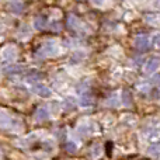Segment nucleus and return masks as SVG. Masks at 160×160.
<instances>
[{"mask_svg": "<svg viewBox=\"0 0 160 160\" xmlns=\"http://www.w3.org/2000/svg\"><path fill=\"white\" fill-rule=\"evenodd\" d=\"M91 2H93V3H94V4H96V6H101V4H102V3H104V2H105V0H91Z\"/></svg>", "mask_w": 160, "mask_h": 160, "instance_id": "nucleus-13", "label": "nucleus"}, {"mask_svg": "<svg viewBox=\"0 0 160 160\" xmlns=\"http://www.w3.org/2000/svg\"><path fill=\"white\" fill-rule=\"evenodd\" d=\"M42 49H44V52L47 55H56L58 53V45H56L55 41H47Z\"/></svg>", "mask_w": 160, "mask_h": 160, "instance_id": "nucleus-4", "label": "nucleus"}, {"mask_svg": "<svg viewBox=\"0 0 160 160\" xmlns=\"http://www.w3.org/2000/svg\"><path fill=\"white\" fill-rule=\"evenodd\" d=\"M68 25H69L70 28H79L80 22H79V20L76 18V17L70 16V17H69V20H68Z\"/></svg>", "mask_w": 160, "mask_h": 160, "instance_id": "nucleus-10", "label": "nucleus"}, {"mask_svg": "<svg viewBox=\"0 0 160 160\" xmlns=\"http://www.w3.org/2000/svg\"><path fill=\"white\" fill-rule=\"evenodd\" d=\"M91 102H93V100H91V97L87 96V94L82 96V97H80V100H79V104L83 105V107H86V105H90Z\"/></svg>", "mask_w": 160, "mask_h": 160, "instance_id": "nucleus-9", "label": "nucleus"}, {"mask_svg": "<svg viewBox=\"0 0 160 160\" xmlns=\"http://www.w3.org/2000/svg\"><path fill=\"white\" fill-rule=\"evenodd\" d=\"M155 42H156V45L160 48V35H156L155 37Z\"/></svg>", "mask_w": 160, "mask_h": 160, "instance_id": "nucleus-14", "label": "nucleus"}, {"mask_svg": "<svg viewBox=\"0 0 160 160\" xmlns=\"http://www.w3.org/2000/svg\"><path fill=\"white\" fill-rule=\"evenodd\" d=\"M156 6H160V0H159V2H156Z\"/></svg>", "mask_w": 160, "mask_h": 160, "instance_id": "nucleus-15", "label": "nucleus"}, {"mask_svg": "<svg viewBox=\"0 0 160 160\" xmlns=\"http://www.w3.org/2000/svg\"><path fill=\"white\" fill-rule=\"evenodd\" d=\"M20 68L18 66H16V65H10L8 68H4V72H11V73H14V72H20Z\"/></svg>", "mask_w": 160, "mask_h": 160, "instance_id": "nucleus-11", "label": "nucleus"}, {"mask_svg": "<svg viewBox=\"0 0 160 160\" xmlns=\"http://www.w3.org/2000/svg\"><path fill=\"white\" fill-rule=\"evenodd\" d=\"M32 91L35 94H38V96H41V97H49L51 96V90L45 84H41V83H34Z\"/></svg>", "mask_w": 160, "mask_h": 160, "instance_id": "nucleus-3", "label": "nucleus"}, {"mask_svg": "<svg viewBox=\"0 0 160 160\" xmlns=\"http://www.w3.org/2000/svg\"><path fill=\"white\" fill-rule=\"evenodd\" d=\"M45 25H47V20L44 17H37L34 20V28L35 30H42V28H45Z\"/></svg>", "mask_w": 160, "mask_h": 160, "instance_id": "nucleus-6", "label": "nucleus"}, {"mask_svg": "<svg viewBox=\"0 0 160 160\" xmlns=\"http://www.w3.org/2000/svg\"><path fill=\"white\" fill-rule=\"evenodd\" d=\"M152 82H153V84H156V86H158V87H160V75L155 76V78L152 79Z\"/></svg>", "mask_w": 160, "mask_h": 160, "instance_id": "nucleus-12", "label": "nucleus"}, {"mask_svg": "<svg viewBox=\"0 0 160 160\" xmlns=\"http://www.w3.org/2000/svg\"><path fill=\"white\" fill-rule=\"evenodd\" d=\"M133 44H135L136 49H139V51H146L148 48L150 47L149 38H148L146 35H138L135 38V41H133Z\"/></svg>", "mask_w": 160, "mask_h": 160, "instance_id": "nucleus-2", "label": "nucleus"}, {"mask_svg": "<svg viewBox=\"0 0 160 160\" xmlns=\"http://www.w3.org/2000/svg\"><path fill=\"white\" fill-rule=\"evenodd\" d=\"M35 117L38 119H45V118H48V110L45 107H39L38 110H37V112H35Z\"/></svg>", "mask_w": 160, "mask_h": 160, "instance_id": "nucleus-8", "label": "nucleus"}, {"mask_svg": "<svg viewBox=\"0 0 160 160\" xmlns=\"http://www.w3.org/2000/svg\"><path fill=\"white\" fill-rule=\"evenodd\" d=\"M16 56H17V51L14 47H7L3 49V59H4V61L11 62L13 59H16Z\"/></svg>", "mask_w": 160, "mask_h": 160, "instance_id": "nucleus-5", "label": "nucleus"}, {"mask_svg": "<svg viewBox=\"0 0 160 160\" xmlns=\"http://www.w3.org/2000/svg\"><path fill=\"white\" fill-rule=\"evenodd\" d=\"M159 66H160V59L156 58V56H152V58H149L146 61V63H145V73L152 75V73H155L156 70L159 69Z\"/></svg>", "mask_w": 160, "mask_h": 160, "instance_id": "nucleus-1", "label": "nucleus"}, {"mask_svg": "<svg viewBox=\"0 0 160 160\" xmlns=\"http://www.w3.org/2000/svg\"><path fill=\"white\" fill-rule=\"evenodd\" d=\"M10 10L14 11V13H21L24 10V4L20 2H11L10 3Z\"/></svg>", "mask_w": 160, "mask_h": 160, "instance_id": "nucleus-7", "label": "nucleus"}]
</instances>
